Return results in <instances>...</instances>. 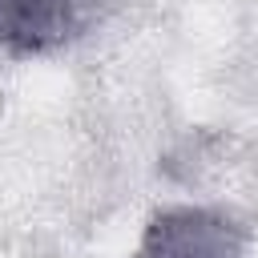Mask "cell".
<instances>
[{
    "label": "cell",
    "mask_w": 258,
    "mask_h": 258,
    "mask_svg": "<svg viewBox=\"0 0 258 258\" xmlns=\"http://www.w3.org/2000/svg\"><path fill=\"white\" fill-rule=\"evenodd\" d=\"M246 230L202 206H173L149 218L141 234V258H246Z\"/></svg>",
    "instance_id": "cell-1"
},
{
    "label": "cell",
    "mask_w": 258,
    "mask_h": 258,
    "mask_svg": "<svg viewBox=\"0 0 258 258\" xmlns=\"http://www.w3.org/2000/svg\"><path fill=\"white\" fill-rule=\"evenodd\" d=\"M81 0H0V44L32 56L69 40Z\"/></svg>",
    "instance_id": "cell-2"
}]
</instances>
